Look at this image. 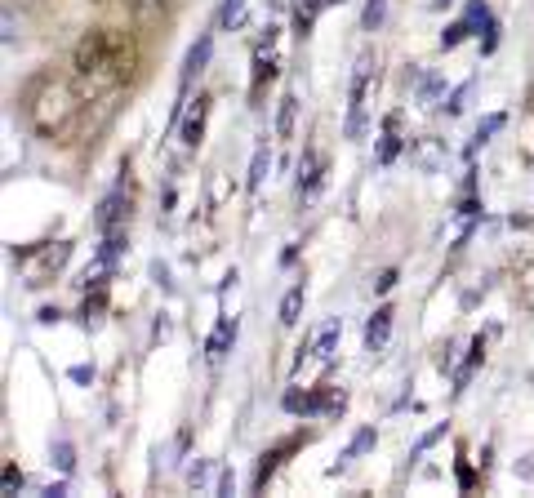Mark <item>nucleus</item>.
<instances>
[{"mask_svg":"<svg viewBox=\"0 0 534 498\" xmlns=\"http://www.w3.org/2000/svg\"><path fill=\"white\" fill-rule=\"evenodd\" d=\"M294 116H298V98H294V93H285V98H280V111H276V138L294 134Z\"/></svg>","mask_w":534,"mask_h":498,"instance_id":"13","label":"nucleus"},{"mask_svg":"<svg viewBox=\"0 0 534 498\" xmlns=\"http://www.w3.org/2000/svg\"><path fill=\"white\" fill-rule=\"evenodd\" d=\"M467 36H472V23H467V18H458V23H449L445 32H441V49H458Z\"/></svg>","mask_w":534,"mask_h":498,"instance_id":"16","label":"nucleus"},{"mask_svg":"<svg viewBox=\"0 0 534 498\" xmlns=\"http://www.w3.org/2000/svg\"><path fill=\"white\" fill-rule=\"evenodd\" d=\"M445 93V76H436V71H423V76H414V98L423 102V107H436V98Z\"/></svg>","mask_w":534,"mask_h":498,"instance_id":"8","label":"nucleus"},{"mask_svg":"<svg viewBox=\"0 0 534 498\" xmlns=\"http://www.w3.org/2000/svg\"><path fill=\"white\" fill-rule=\"evenodd\" d=\"M397 280H401V271H397V267L379 271V280H374V294H392V289H397Z\"/></svg>","mask_w":534,"mask_h":498,"instance_id":"29","label":"nucleus"},{"mask_svg":"<svg viewBox=\"0 0 534 498\" xmlns=\"http://www.w3.org/2000/svg\"><path fill=\"white\" fill-rule=\"evenodd\" d=\"M494 49H499V23L490 18V23H485V41H481V54H494Z\"/></svg>","mask_w":534,"mask_h":498,"instance_id":"30","label":"nucleus"},{"mask_svg":"<svg viewBox=\"0 0 534 498\" xmlns=\"http://www.w3.org/2000/svg\"><path fill=\"white\" fill-rule=\"evenodd\" d=\"M161 5H174V0H147V9H161Z\"/></svg>","mask_w":534,"mask_h":498,"instance_id":"38","label":"nucleus"},{"mask_svg":"<svg viewBox=\"0 0 534 498\" xmlns=\"http://www.w3.org/2000/svg\"><path fill=\"white\" fill-rule=\"evenodd\" d=\"M321 9H325V0H298V9H294V36H298V41L312 36V23H316Z\"/></svg>","mask_w":534,"mask_h":498,"instance_id":"9","label":"nucleus"},{"mask_svg":"<svg viewBox=\"0 0 534 498\" xmlns=\"http://www.w3.org/2000/svg\"><path fill=\"white\" fill-rule=\"evenodd\" d=\"M441 436H445V427H432V431H427V436H423V440H419V445H414V454H423V449H427V445H436V440H441Z\"/></svg>","mask_w":534,"mask_h":498,"instance_id":"33","label":"nucleus"},{"mask_svg":"<svg viewBox=\"0 0 534 498\" xmlns=\"http://www.w3.org/2000/svg\"><path fill=\"white\" fill-rule=\"evenodd\" d=\"M210 54H214V36H201V41L187 49V63H183V84L196 76V71H205V63H210Z\"/></svg>","mask_w":534,"mask_h":498,"instance_id":"6","label":"nucleus"},{"mask_svg":"<svg viewBox=\"0 0 534 498\" xmlns=\"http://www.w3.org/2000/svg\"><path fill=\"white\" fill-rule=\"evenodd\" d=\"M125 214H129V196L125 192H111V196H102L98 214H93V227H98L102 236H107V231H120Z\"/></svg>","mask_w":534,"mask_h":498,"instance_id":"1","label":"nucleus"},{"mask_svg":"<svg viewBox=\"0 0 534 498\" xmlns=\"http://www.w3.org/2000/svg\"><path fill=\"white\" fill-rule=\"evenodd\" d=\"M267 169H271V152H267V147H258V152H254V161H249V192H263Z\"/></svg>","mask_w":534,"mask_h":498,"instance_id":"14","label":"nucleus"},{"mask_svg":"<svg viewBox=\"0 0 534 498\" xmlns=\"http://www.w3.org/2000/svg\"><path fill=\"white\" fill-rule=\"evenodd\" d=\"M503 125H508V116H503V111H490V116H485L481 125H476V134H472V147H467V156H472L476 147H485V143H490V138L499 134Z\"/></svg>","mask_w":534,"mask_h":498,"instance_id":"11","label":"nucleus"},{"mask_svg":"<svg viewBox=\"0 0 534 498\" xmlns=\"http://www.w3.org/2000/svg\"><path fill=\"white\" fill-rule=\"evenodd\" d=\"M476 218H481V205H476V201H467V205H463V210H458V236H463V231H467V227H472V223H476Z\"/></svg>","mask_w":534,"mask_h":498,"instance_id":"28","label":"nucleus"},{"mask_svg":"<svg viewBox=\"0 0 534 498\" xmlns=\"http://www.w3.org/2000/svg\"><path fill=\"white\" fill-rule=\"evenodd\" d=\"M187 485H192V490H210V463H205V458H196V463L187 467Z\"/></svg>","mask_w":534,"mask_h":498,"instance_id":"22","label":"nucleus"},{"mask_svg":"<svg viewBox=\"0 0 534 498\" xmlns=\"http://www.w3.org/2000/svg\"><path fill=\"white\" fill-rule=\"evenodd\" d=\"M401 147H405V138L397 134V125H388V134H383V143H379V165H392L401 156Z\"/></svg>","mask_w":534,"mask_h":498,"instance_id":"15","label":"nucleus"},{"mask_svg":"<svg viewBox=\"0 0 534 498\" xmlns=\"http://www.w3.org/2000/svg\"><path fill=\"white\" fill-rule=\"evenodd\" d=\"M152 276H156L161 289H170V267H165V262H152Z\"/></svg>","mask_w":534,"mask_h":498,"instance_id":"35","label":"nucleus"},{"mask_svg":"<svg viewBox=\"0 0 534 498\" xmlns=\"http://www.w3.org/2000/svg\"><path fill=\"white\" fill-rule=\"evenodd\" d=\"M321 187H325V165H316V174H307L303 183H298V196H303V205H312L316 196H321Z\"/></svg>","mask_w":534,"mask_h":498,"instance_id":"19","label":"nucleus"},{"mask_svg":"<svg viewBox=\"0 0 534 498\" xmlns=\"http://www.w3.org/2000/svg\"><path fill=\"white\" fill-rule=\"evenodd\" d=\"M54 463H58L63 476H71V467H76V449H71L67 440H58V445H54Z\"/></svg>","mask_w":534,"mask_h":498,"instance_id":"23","label":"nucleus"},{"mask_svg":"<svg viewBox=\"0 0 534 498\" xmlns=\"http://www.w3.org/2000/svg\"><path fill=\"white\" fill-rule=\"evenodd\" d=\"M18 485H23V472H18V467H5V494H14Z\"/></svg>","mask_w":534,"mask_h":498,"instance_id":"34","label":"nucleus"},{"mask_svg":"<svg viewBox=\"0 0 534 498\" xmlns=\"http://www.w3.org/2000/svg\"><path fill=\"white\" fill-rule=\"evenodd\" d=\"M271 76H276V58H271V49H258L254 54V89L263 80H271Z\"/></svg>","mask_w":534,"mask_h":498,"instance_id":"20","label":"nucleus"},{"mask_svg":"<svg viewBox=\"0 0 534 498\" xmlns=\"http://www.w3.org/2000/svg\"><path fill=\"white\" fill-rule=\"evenodd\" d=\"M183 449H187V427L178 431V436H174L170 445L161 449V454H156V458H161V467H178V458H183Z\"/></svg>","mask_w":534,"mask_h":498,"instance_id":"21","label":"nucleus"},{"mask_svg":"<svg viewBox=\"0 0 534 498\" xmlns=\"http://www.w3.org/2000/svg\"><path fill=\"white\" fill-rule=\"evenodd\" d=\"M245 9H249V0H223L219 5V32H236V27L245 23Z\"/></svg>","mask_w":534,"mask_h":498,"instance_id":"10","label":"nucleus"},{"mask_svg":"<svg viewBox=\"0 0 534 498\" xmlns=\"http://www.w3.org/2000/svg\"><path fill=\"white\" fill-rule=\"evenodd\" d=\"M463 18H467V23H472V32H476V27H485V23H490L494 14H490V5H485V0H472V5H467V14H463Z\"/></svg>","mask_w":534,"mask_h":498,"instance_id":"26","label":"nucleus"},{"mask_svg":"<svg viewBox=\"0 0 534 498\" xmlns=\"http://www.w3.org/2000/svg\"><path fill=\"white\" fill-rule=\"evenodd\" d=\"M232 343H236V321H219V325H214V334H210V343H205L210 361H223Z\"/></svg>","mask_w":534,"mask_h":498,"instance_id":"5","label":"nucleus"},{"mask_svg":"<svg viewBox=\"0 0 534 498\" xmlns=\"http://www.w3.org/2000/svg\"><path fill=\"white\" fill-rule=\"evenodd\" d=\"M325 5H343V0H325Z\"/></svg>","mask_w":534,"mask_h":498,"instance_id":"39","label":"nucleus"},{"mask_svg":"<svg viewBox=\"0 0 534 498\" xmlns=\"http://www.w3.org/2000/svg\"><path fill=\"white\" fill-rule=\"evenodd\" d=\"M467 93H472V80H463L454 93H449V102H445V116H458V111L467 107Z\"/></svg>","mask_w":534,"mask_h":498,"instance_id":"25","label":"nucleus"},{"mask_svg":"<svg viewBox=\"0 0 534 498\" xmlns=\"http://www.w3.org/2000/svg\"><path fill=\"white\" fill-rule=\"evenodd\" d=\"M294 258H298V245H285V249H280V267H289Z\"/></svg>","mask_w":534,"mask_h":498,"instance_id":"37","label":"nucleus"},{"mask_svg":"<svg viewBox=\"0 0 534 498\" xmlns=\"http://www.w3.org/2000/svg\"><path fill=\"white\" fill-rule=\"evenodd\" d=\"M280 405H285V414H321V409H343V392L339 396H312V392H285V400H280Z\"/></svg>","mask_w":534,"mask_h":498,"instance_id":"2","label":"nucleus"},{"mask_svg":"<svg viewBox=\"0 0 534 498\" xmlns=\"http://www.w3.org/2000/svg\"><path fill=\"white\" fill-rule=\"evenodd\" d=\"M205 116H210V98H196V107L183 116V143H187V147L201 143V134H205Z\"/></svg>","mask_w":534,"mask_h":498,"instance_id":"4","label":"nucleus"},{"mask_svg":"<svg viewBox=\"0 0 534 498\" xmlns=\"http://www.w3.org/2000/svg\"><path fill=\"white\" fill-rule=\"evenodd\" d=\"M339 334H343V321H325L321 330H316V343H312L316 361H334V347H339Z\"/></svg>","mask_w":534,"mask_h":498,"instance_id":"7","label":"nucleus"},{"mask_svg":"<svg viewBox=\"0 0 534 498\" xmlns=\"http://www.w3.org/2000/svg\"><path fill=\"white\" fill-rule=\"evenodd\" d=\"M303 285H294L285 298H280V325H298V316H303Z\"/></svg>","mask_w":534,"mask_h":498,"instance_id":"12","label":"nucleus"},{"mask_svg":"<svg viewBox=\"0 0 534 498\" xmlns=\"http://www.w3.org/2000/svg\"><path fill=\"white\" fill-rule=\"evenodd\" d=\"M374 440H379V431H374V427H361V431L352 436V445L343 449V458H361V454H370Z\"/></svg>","mask_w":534,"mask_h":498,"instance_id":"17","label":"nucleus"},{"mask_svg":"<svg viewBox=\"0 0 534 498\" xmlns=\"http://www.w3.org/2000/svg\"><path fill=\"white\" fill-rule=\"evenodd\" d=\"M67 378H71V383H80V387H89V383H93V365H71Z\"/></svg>","mask_w":534,"mask_h":498,"instance_id":"31","label":"nucleus"},{"mask_svg":"<svg viewBox=\"0 0 534 498\" xmlns=\"http://www.w3.org/2000/svg\"><path fill=\"white\" fill-rule=\"evenodd\" d=\"M276 449H271V454H263V463H258V472H254V490H263V485H267V476L271 472H276Z\"/></svg>","mask_w":534,"mask_h":498,"instance_id":"27","label":"nucleus"},{"mask_svg":"<svg viewBox=\"0 0 534 498\" xmlns=\"http://www.w3.org/2000/svg\"><path fill=\"white\" fill-rule=\"evenodd\" d=\"M392 303H383V307H374V316L365 321V352L370 356H379L383 347H388V334H392Z\"/></svg>","mask_w":534,"mask_h":498,"instance_id":"3","label":"nucleus"},{"mask_svg":"<svg viewBox=\"0 0 534 498\" xmlns=\"http://www.w3.org/2000/svg\"><path fill=\"white\" fill-rule=\"evenodd\" d=\"M414 165H423V169H436V165H441V147H436L432 138H427V143L414 152Z\"/></svg>","mask_w":534,"mask_h":498,"instance_id":"24","label":"nucleus"},{"mask_svg":"<svg viewBox=\"0 0 534 498\" xmlns=\"http://www.w3.org/2000/svg\"><path fill=\"white\" fill-rule=\"evenodd\" d=\"M383 18H388V0H365V14H361V27H365V32H379Z\"/></svg>","mask_w":534,"mask_h":498,"instance_id":"18","label":"nucleus"},{"mask_svg":"<svg viewBox=\"0 0 534 498\" xmlns=\"http://www.w3.org/2000/svg\"><path fill=\"white\" fill-rule=\"evenodd\" d=\"M41 325H58V307H41V316H36Z\"/></svg>","mask_w":534,"mask_h":498,"instance_id":"36","label":"nucleus"},{"mask_svg":"<svg viewBox=\"0 0 534 498\" xmlns=\"http://www.w3.org/2000/svg\"><path fill=\"white\" fill-rule=\"evenodd\" d=\"M232 490H236V472L227 467V472L219 476V485H214V494H232Z\"/></svg>","mask_w":534,"mask_h":498,"instance_id":"32","label":"nucleus"}]
</instances>
